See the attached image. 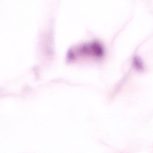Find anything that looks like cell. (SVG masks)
<instances>
[{
	"label": "cell",
	"mask_w": 153,
	"mask_h": 153,
	"mask_svg": "<svg viewBox=\"0 0 153 153\" xmlns=\"http://www.w3.org/2000/svg\"><path fill=\"white\" fill-rule=\"evenodd\" d=\"M134 64L136 68L139 69L143 68V66L140 61L138 58H136L134 59Z\"/></svg>",
	"instance_id": "cell-1"
}]
</instances>
